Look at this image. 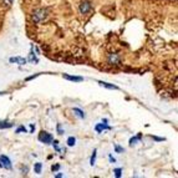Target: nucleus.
Returning <instances> with one entry per match:
<instances>
[{"mask_svg": "<svg viewBox=\"0 0 178 178\" xmlns=\"http://www.w3.org/2000/svg\"><path fill=\"white\" fill-rule=\"evenodd\" d=\"M54 147H55V150H56L57 152H60V151H61V150L59 148V142H57V141H54Z\"/></svg>", "mask_w": 178, "mask_h": 178, "instance_id": "nucleus-19", "label": "nucleus"}, {"mask_svg": "<svg viewBox=\"0 0 178 178\" xmlns=\"http://www.w3.org/2000/svg\"><path fill=\"white\" fill-rule=\"evenodd\" d=\"M59 168H60V166H59V164H55V166H52V167H51V170H52V172H54V171H57Z\"/></svg>", "mask_w": 178, "mask_h": 178, "instance_id": "nucleus-21", "label": "nucleus"}, {"mask_svg": "<svg viewBox=\"0 0 178 178\" xmlns=\"http://www.w3.org/2000/svg\"><path fill=\"white\" fill-rule=\"evenodd\" d=\"M0 163H2V167H4V168L6 170H10L11 168V163H10V160L6 156H0Z\"/></svg>", "mask_w": 178, "mask_h": 178, "instance_id": "nucleus-4", "label": "nucleus"}, {"mask_svg": "<svg viewBox=\"0 0 178 178\" xmlns=\"http://www.w3.org/2000/svg\"><path fill=\"white\" fill-rule=\"evenodd\" d=\"M108 61H110V64H115V65H117V64H120V57H118V55L117 54H111L110 55V57H108Z\"/></svg>", "mask_w": 178, "mask_h": 178, "instance_id": "nucleus-5", "label": "nucleus"}, {"mask_svg": "<svg viewBox=\"0 0 178 178\" xmlns=\"http://www.w3.org/2000/svg\"><path fill=\"white\" fill-rule=\"evenodd\" d=\"M99 83L103 87H107V89H111V90H117L118 87L115 86V85H111V83H107V82H103V81H99Z\"/></svg>", "mask_w": 178, "mask_h": 178, "instance_id": "nucleus-9", "label": "nucleus"}, {"mask_svg": "<svg viewBox=\"0 0 178 178\" xmlns=\"http://www.w3.org/2000/svg\"><path fill=\"white\" fill-rule=\"evenodd\" d=\"M13 2H14V0H3V4L8 8V6H10V5L13 4Z\"/></svg>", "mask_w": 178, "mask_h": 178, "instance_id": "nucleus-15", "label": "nucleus"}, {"mask_svg": "<svg viewBox=\"0 0 178 178\" xmlns=\"http://www.w3.org/2000/svg\"><path fill=\"white\" fill-rule=\"evenodd\" d=\"M140 138H141V134H138L137 137L131 138V140H130V144H131V146H132V144H136V142H138V141H140Z\"/></svg>", "mask_w": 178, "mask_h": 178, "instance_id": "nucleus-12", "label": "nucleus"}, {"mask_svg": "<svg viewBox=\"0 0 178 178\" xmlns=\"http://www.w3.org/2000/svg\"><path fill=\"white\" fill-rule=\"evenodd\" d=\"M35 173H41V163L35 164Z\"/></svg>", "mask_w": 178, "mask_h": 178, "instance_id": "nucleus-14", "label": "nucleus"}, {"mask_svg": "<svg viewBox=\"0 0 178 178\" xmlns=\"http://www.w3.org/2000/svg\"><path fill=\"white\" fill-rule=\"evenodd\" d=\"M64 79H66V80H69V81H75V82H80V81L83 80V79L80 77V76H70V75H64Z\"/></svg>", "mask_w": 178, "mask_h": 178, "instance_id": "nucleus-7", "label": "nucleus"}, {"mask_svg": "<svg viewBox=\"0 0 178 178\" xmlns=\"http://www.w3.org/2000/svg\"><path fill=\"white\" fill-rule=\"evenodd\" d=\"M110 161H111V162H115V161H116V160H115V158H113V157H112V156H110Z\"/></svg>", "mask_w": 178, "mask_h": 178, "instance_id": "nucleus-23", "label": "nucleus"}, {"mask_svg": "<svg viewBox=\"0 0 178 178\" xmlns=\"http://www.w3.org/2000/svg\"><path fill=\"white\" fill-rule=\"evenodd\" d=\"M115 148H116V152H118V153H120V152H123V148L120 147V146H117V144L115 146Z\"/></svg>", "mask_w": 178, "mask_h": 178, "instance_id": "nucleus-20", "label": "nucleus"}, {"mask_svg": "<svg viewBox=\"0 0 178 178\" xmlns=\"http://www.w3.org/2000/svg\"><path fill=\"white\" fill-rule=\"evenodd\" d=\"M57 132H59L60 134H62V133H64V131L61 130V126H60V125H57Z\"/></svg>", "mask_w": 178, "mask_h": 178, "instance_id": "nucleus-22", "label": "nucleus"}, {"mask_svg": "<svg viewBox=\"0 0 178 178\" xmlns=\"http://www.w3.org/2000/svg\"><path fill=\"white\" fill-rule=\"evenodd\" d=\"M95 161H96V151H93V154H92V157H91V164H92V166L95 164Z\"/></svg>", "mask_w": 178, "mask_h": 178, "instance_id": "nucleus-16", "label": "nucleus"}, {"mask_svg": "<svg viewBox=\"0 0 178 178\" xmlns=\"http://www.w3.org/2000/svg\"><path fill=\"white\" fill-rule=\"evenodd\" d=\"M74 113L76 115V116H79L80 118H85V117H86L85 113H83L81 110H79V108H74Z\"/></svg>", "mask_w": 178, "mask_h": 178, "instance_id": "nucleus-11", "label": "nucleus"}, {"mask_svg": "<svg viewBox=\"0 0 178 178\" xmlns=\"http://www.w3.org/2000/svg\"><path fill=\"white\" fill-rule=\"evenodd\" d=\"M20 132H26V128L23 127V126H21V127H19V128L16 130V133H20Z\"/></svg>", "mask_w": 178, "mask_h": 178, "instance_id": "nucleus-18", "label": "nucleus"}, {"mask_svg": "<svg viewBox=\"0 0 178 178\" xmlns=\"http://www.w3.org/2000/svg\"><path fill=\"white\" fill-rule=\"evenodd\" d=\"M121 172H122V170H121V168H116V170H115V174H116V177H117V178H120V177H121Z\"/></svg>", "mask_w": 178, "mask_h": 178, "instance_id": "nucleus-17", "label": "nucleus"}, {"mask_svg": "<svg viewBox=\"0 0 178 178\" xmlns=\"http://www.w3.org/2000/svg\"><path fill=\"white\" fill-rule=\"evenodd\" d=\"M39 140L43 142V143H51L52 142V136L47 132H44V131H41L40 134H39Z\"/></svg>", "mask_w": 178, "mask_h": 178, "instance_id": "nucleus-2", "label": "nucleus"}, {"mask_svg": "<svg viewBox=\"0 0 178 178\" xmlns=\"http://www.w3.org/2000/svg\"><path fill=\"white\" fill-rule=\"evenodd\" d=\"M10 62H15V64H19V65H25L26 60L23 57H10Z\"/></svg>", "mask_w": 178, "mask_h": 178, "instance_id": "nucleus-6", "label": "nucleus"}, {"mask_svg": "<svg viewBox=\"0 0 178 178\" xmlns=\"http://www.w3.org/2000/svg\"><path fill=\"white\" fill-rule=\"evenodd\" d=\"M47 18V10L46 9H39L34 13L33 15V20L34 23H40V21H44V20Z\"/></svg>", "mask_w": 178, "mask_h": 178, "instance_id": "nucleus-1", "label": "nucleus"}, {"mask_svg": "<svg viewBox=\"0 0 178 178\" xmlns=\"http://www.w3.org/2000/svg\"><path fill=\"white\" fill-rule=\"evenodd\" d=\"M90 10H91V4L89 2H86V0L80 4V13L81 14H87Z\"/></svg>", "mask_w": 178, "mask_h": 178, "instance_id": "nucleus-3", "label": "nucleus"}, {"mask_svg": "<svg viewBox=\"0 0 178 178\" xmlns=\"http://www.w3.org/2000/svg\"><path fill=\"white\" fill-rule=\"evenodd\" d=\"M75 142H76L75 137H69V140H67V144H69V146H74Z\"/></svg>", "mask_w": 178, "mask_h": 178, "instance_id": "nucleus-13", "label": "nucleus"}, {"mask_svg": "<svg viewBox=\"0 0 178 178\" xmlns=\"http://www.w3.org/2000/svg\"><path fill=\"white\" fill-rule=\"evenodd\" d=\"M13 126V123L11 122H8V121H0V128H9V127H11Z\"/></svg>", "mask_w": 178, "mask_h": 178, "instance_id": "nucleus-10", "label": "nucleus"}, {"mask_svg": "<svg viewBox=\"0 0 178 178\" xmlns=\"http://www.w3.org/2000/svg\"><path fill=\"white\" fill-rule=\"evenodd\" d=\"M95 130L100 133V132H102V131H105V130H110V127L106 126V123H103V122H102V123H99V125H97Z\"/></svg>", "mask_w": 178, "mask_h": 178, "instance_id": "nucleus-8", "label": "nucleus"}]
</instances>
